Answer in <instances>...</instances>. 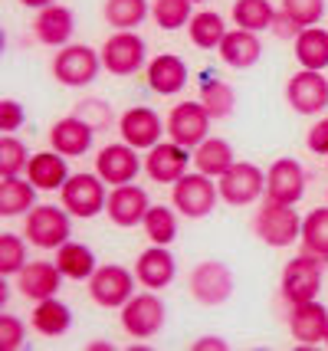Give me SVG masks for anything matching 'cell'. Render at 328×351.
I'll list each match as a JSON object with an SVG mask.
<instances>
[{"label": "cell", "mask_w": 328, "mask_h": 351, "mask_svg": "<svg viewBox=\"0 0 328 351\" xmlns=\"http://www.w3.org/2000/svg\"><path fill=\"white\" fill-rule=\"evenodd\" d=\"M328 260L315 256V253H299L296 260H289V266L282 269V299L289 306L299 302H312L315 295L322 292V273H325Z\"/></svg>", "instance_id": "1"}, {"label": "cell", "mask_w": 328, "mask_h": 351, "mask_svg": "<svg viewBox=\"0 0 328 351\" xmlns=\"http://www.w3.org/2000/svg\"><path fill=\"white\" fill-rule=\"evenodd\" d=\"M250 227L266 246H276V250L292 246L299 237H302V220H299V214L289 204H276V200H266L263 207L256 210Z\"/></svg>", "instance_id": "2"}, {"label": "cell", "mask_w": 328, "mask_h": 351, "mask_svg": "<svg viewBox=\"0 0 328 351\" xmlns=\"http://www.w3.org/2000/svg\"><path fill=\"white\" fill-rule=\"evenodd\" d=\"M102 66V53H95L92 46L86 43H73L63 46L56 56H53V79L60 86H69V89H79V86H89L95 76H99Z\"/></svg>", "instance_id": "3"}, {"label": "cell", "mask_w": 328, "mask_h": 351, "mask_svg": "<svg viewBox=\"0 0 328 351\" xmlns=\"http://www.w3.org/2000/svg\"><path fill=\"white\" fill-rule=\"evenodd\" d=\"M60 197H63V207L76 220H89L99 210H105L109 204V194H105V181L99 174H73L69 181L60 187Z\"/></svg>", "instance_id": "4"}, {"label": "cell", "mask_w": 328, "mask_h": 351, "mask_svg": "<svg viewBox=\"0 0 328 351\" xmlns=\"http://www.w3.org/2000/svg\"><path fill=\"white\" fill-rule=\"evenodd\" d=\"M69 210H60V207H33L27 214V223H23V237L27 243L40 246V250H60V246L69 240Z\"/></svg>", "instance_id": "5"}, {"label": "cell", "mask_w": 328, "mask_h": 351, "mask_svg": "<svg viewBox=\"0 0 328 351\" xmlns=\"http://www.w3.org/2000/svg\"><path fill=\"white\" fill-rule=\"evenodd\" d=\"M217 197H220V187L214 184V178H207L201 171L197 174H184L171 191V204L177 207V214L190 217V220L210 214L217 207Z\"/></svg>", "instance_id": "6"}, {"label": "cell", "mask_w": 328, "mask_h": 351, "mask_svg": "<svg viewBox=\"0 0 328 351\" xmlns=\"http://www.w3.org/2000/svg\"><path fill=\"white\" fill-rule=\"evenodd\" d=\"M220 197L230 207H250L256 197H266V171H260L250 161H234V168L223 178H217Z\"/></svg>", "instance_id": "7"}, {"label": "cell", "mask_w": 328, "mask_h": 351, "mask_svg": "<svg viewBox=\"0 0 328 351\" xmlns=\"http://www.w3.org/2000/svg\"><path fill=\"white\" fill-rule=\"evenodd\" d=\"M164 315H168V308L155 292H141L122 306V328L131 338L144 341V338H155L164 328Z\"/></svg>", "instance_id": "8"}, {"label": "cell", "mask_w": 328, "mask_h": 351, "mask_svg": "<svg viewBox=\"0 0 328 351\" xmlns=\"http://www.w3.org/2000/svg\"><path fill=\"white\" fill-rule=\"evenodd\" d=\"M135 279L138 276L128 273L125 266H99L89 276V295L102 308H122L135 295Z\"/></svg>", "instance_id": "9"}, {"label": "cell", "mask_w": 328, "mask_h": 351, "mask_svg": "<svg viewBox=\"0 0 328 351\" xmlns=\"http://www.w3.org/2000/svg\"><path fill=\"white\" fill-rule=\"evenodd\" d=\"M144 53H148V46H144L138 33L118 30L102 46V66L109 69L112 76H131V73H138L144 66Z\"/></svg>", "instance_id": "10"}, {"label": "cell", "mask_w": 328, "mask_h": 351, "mask_svg": "<svg viewBox=\"0 0 328 351\" xmlns=\"http://www.w3.org/2000/svg\"><path fill=\"white\" fill-rule=\"evenodd\" d=\"M190 295L201 306H223L234 295V273L217 260H207L194 266L190 273Z\"/></svg>", "instance_id": "11"}, {"label": "cell", "mask_w": 328, "mask_h": 351, "mask_svg": "<svg viewBox=\"0 0 328 351\" xmlns=\"http://www.w3.org/2000/svg\"><path fill=\"white\" fill-rule=\"evenodd\" d=\"M286 102L299 115H318L328 108V82L318 69H299L286 86Z\"/></svg>", "instance_id": "12"}, {"label": "cell", "mask_w": 328, "mask_h": 351, "mask_svg": "<svg viewBox=\"0 0 328 351\" xmlns=\"http://www.w3.org/2000/svg\"><path fill=\"white\" fill-rule=\"evenodd\" d=\"M190 161H194L190 148L177 145V141H157L155 148H151V154L144 158V171L157 184H177L188 174Z\"/></svg>", "instance_id": "13"}, {"label": "cell", "mask_w": 328, "mask_h": 351, "mask_svg": "<svg viewBox=\"0 0 328 351\" xmlns=\"http://www.w3.org/2000/svg\"><path fill=\"white\" fill-rule=\"evenodd\" d=\"M210 132V115L201 102H181L171 108L168 115V135L171 141L184 145V148H197Z\"/></svg>", "instance_id": "14"}, {"label": "cell", "mask_w": 328, "mask_h": 351, "mask_svg": "<svg viewBox=\"0 0 328 351\" xmlns=\"http://www.w3.org/2000/svg\"><path fill=\"white\" fill-rule=\"evenodd\" d=\"M141 171V158L138 148H131L128 141H118V145H105L99 158H95V174L105 184H131L135 174Z\"/></svg>", "instance_id": "15"}, {"label": "cell", "mask_w": 328, "mask_h": 351, "mask_svg": "<svg viewBox=\"0 0 328 351\" xmlns=\"http://www.w3.org/2000/svg\"><path fill=\"white\" fill-rule=\"evenodd\" d=\"M305 194V171L292 158H279L273 161V168L266 171V200L276 204H296Z\"/></svg>", "instance_id": "16"}, {"label": "cell", "mask_w": 328, "mask_h": 351, "mask_svg": "<svg viewBox=\"0 0 328 351\" xmlns=\"http://www.w3.org/2000/svg\"><path fill=\"white\" fill-rule=\"evenodd\" d=\"M118 132H122V141H128L131 148H138V152L148 148V152H151L168 128L161 125L155 108L138 106V108H128L125 115L118 119Z\"/></svg>", "instance_id": "17"}, {"label": "cell", "mask_w": 328, "mask_h": 351, "mask_svg": "<svg viewBox=\"0 0 328 351\" xmlns=\"http://www.w3.org/2000/svg\"><path fill=\"white\" fill-rule=\"evenodd\" d=\"M289 332L302 348H312L318 341H325L328 332V308L312 299V302H299L289 308Z\"/></svg>", "instance_id": "18"}, {"label": "cell", "mask_w": 328, "mask_h": 351, "mask_svg": "<svg viewBox=\"0 0 328 351\" xmlns=\"http://www.w3.org/2000/svg\"><path fill=\"white\" fill-rule=\"evenodd\" d=\"M92 138H95V128L86 119H79L76 112L60 119L49 128V145H53V152H60L63 158H82L92 148Z\"/></svg>", "instance_id": "19"}, {"label": "cell", "mask_w": 328, "mask_h": 351, "mask_svg": "<svg viewBox=\"0 0 328 351\" xmlns=\"http://www.w3.org/2000/svg\"><path fill=\"white\" fill-rule=\"evenodd\" d=\"M105 214L115 227H138V223H144V214H148V194L135 184H118L109 194Z\"/></svg>", "instance_id": "20"}, {"label": "cell", "mask_w": 328, "mask_h": 351, "mask_svg": "<svg viewBox=\"0 0 328 351\" xmlns=\"http://www.w3.org/2000/svg\"><path fill=\"white\" fill-rule=\"evenodd\" d=\"M73 30H76V16L63 3H49L43 10H36L33 33H36V40L43 46H66Z\"/></svg>", "instance_id": "21"}, {"label": "cell", "mask_w": 328, "mask_h": 351, "mask_svg": "<svg viewBox=\"0 0 328 351\" xmlns=\"http://www.w3.org/2000/svg\"><path fill=\"white\" fill-rule=\"evenodd\" d=\"M135 276L144 289H168L174 282V256L168 253V246H151L144 250L135 263Z\"/></svg>", "instance_id": "22"}, {"label": "cell", "mask_w": 328, "mask_h": 351, "mask_svg": "<svg viewBox=\"0 0 328 351\" xmlns=\"http://www.w3.org/2000/svg\"><path fill=\"white\" fill-rule=\"evenodd\" d=\"M60 282H63V273H60L56 263H27L20 269V295H27L33 302H43L49 295H56Z\"/></svg>", "instance_id": "23"}, {"label": "cell", "mask_w": 328, "mask_h": 351, "mask_svg": "<svg viewBox=\"0 0 328 351\" xmlns=\"http://www.w3.org/2000/svg\"><path fill=\"white\" fill-rule=\"evenodd\" d=\"M148 86L157 95H174L188 86V62L181 60L177 53H161L148 66Z\"/></svg>", "instance_id": "24"}, {"label": "cell", "mask_w": 328, "mask_h": 351, "mask_svg": "<svg viewBox=\"0 0 328 351\" xmlns=\"http://www.w3.org/2000/svg\"><path fill=\"white\" fill-rule=\"evenodd\" d=\"M27 178L36 191H60L69 181V171H66V158L60 152H40L30 158L27 165Z\"/></svg>", "instance_id": "25"}, {"label": "cell", "mask_w": 328, "mask_h": 351, "mask_svg": "<svg viewBox=\"0 0 328 351\" xmlns=\"http://www.w3.org/2000/svg\"><path fill=\"white\" fill-rule=\"evenodd\" d=\"M217 53L227 66H234V69H250V66H256L260 53H263V46H260V36H256V33L234 30V33L223 36V43H220Z\"/></svg>", "instance_id": "26"}, {"label": "cell", "mask_w": 328, "mask_h": 351, "mask_svg": "<svg viewBox=\"0 0 328 351\" xmlns=\"http://www.w3.org/2000/svg\"><path fill=\"white\" fill-rule=\"evenodd\" d=\"M194 165L207 178H223L234 168V148L223 138H203L197 145V152H194Z\"/></svg>", "instance_id": "27"}, {"label": "cell", "mask_w": 328, "mask_h": 351, "mask_svg": "<svg viewBox=\"0 0 328 351\" xmlns=\"http://www.w3.org/2000/svg\"><path fill=\"white\" fill-rule=\"evenodd\" d=\"M69 325H73V312L56 299V295H49L43 302H36L33 308V328L40 332V335L47 338H63L69 332Z\"/></svg>", "instance_id": "28"}, {"label": "cell", "mask_w": 328, "mask_h": 351, "mask_svg": "<svg viewBox=\"0 0 328 351\" xmlns=\"http://www.w3.org/2000/svg\"><path fill=\"white\" fill-rule=\"evenodd\" d=\"M201 106L207 108L210 119H230L236 106V92L217 79L214 73H203L201 76Z\"/></svg>", "instance_id": "29"}, {"label": "cell", "mask_w": 328, "mask_h": 351, "mask_svg": "<svg viewBox=\"0 0 328 351\" xmlns=\"http://www.w3.org/2000/svg\"><path fill=\"white\" fill-rule=\"evenodd\" d=\"M36 200V187L30 184V178H3L0 181V214L3 217H20L33 210Z\"/></svg>", "instance_id": "30"}, {"label": "cell", "mask_w": 328, "mask_h": 351, "mask_svg": "<svg viewBox=\"0 0 328 351\" xmlns=\"http://www.w3.org/2000/svg\"><path fill=\"white\" fill-rule=\"evenodd\" d=\"M56 266H60V273L66 279H89V276L99 269V263H95V253L89 250L86 243H69L66 240L60 250H56Z\"/></svg>", "instance_id": "31"}, {"label": "cell", "mask_w": 328, "mask_h": 351, "mask_svg": "<svg viewBox=\"0 0 328 351\" xmlns=\"http://www.w3.org/2000/svg\"><path fill=\"white\" fill-rule=\"evenodd\" d=\"M296 60L302 69H325L328 66V30L305 27L296 36Z\"/></svg>", "instance_id": "32"}, {"label": "cell", "mask_w": 328, "mask_h": 351, "mask_svg": "<svg viewBox=\"0 0 328 351\" xmlns=\"http://www.w3.org/2000/svg\"><path fill=\"white\" fill-rule=\"evenodd\" d=\"M190 43L201 46V49H220L223 36H227V27H223V16L217 10H197L188 23Z\"/></svg>", "instance_id": "33"}, {"label": "cell", "mask_w": 328, "mask_h": 351, "mask_svg": "<svg viewBox=\"0 0 328 351\" xmlns=\"http://www.w3.org/2000/svg\"><path fill=\"white\" fill-rule=\"evenodd\" d=\"M273 20H276V10L269 0H236L234 3V23L240 30H273Z\"/></svg>", "instance_id": "34"}, {"label": "cell", "mask_w": 328, "mask_h": 351, "mask_svg": "<svg viewBox=\"0 0 328 351\" xmlns=\"http://www.w3.org/2000/svg\"><path fill=\"white\" fill-rule=\"evenodd\" d=\"M302 250L328 260V207H318L302 220Z\"/></svg>", "instance_id": "35"}, {"label": "cell", "mask_w": 328, "mask_h": 351, "mask_svg": "<svg viewBox=\"0 0 328 351\" xmlns=\"http://www.w3.org/2000/svg\"><path fill=\"white\" fill-rule=\"evenodd\" d=\"M105 23L115 30H131L148 16V0H105Z\"/></svg>", "instance_id": "36"}, {"label": "cell", "mask_w": 328, "mask_h": 351, "mask_svg": "<svg viewBox=\"0 0 328 351\" xmlns=\"http://www.w3.org/2000/svg\"><path fill=\"white\" fill-rule=\"evenodd\" d=\"M144 233L157 246L174 243V237H177V217H174V210H168L164 204L148 207V214H144Z\"/></svg>", "instance_id": "37"}, {"label": "cell", "mask_w": 328, "mask_h": 351, "mask_svg": "<svg viewBox=\"0 0 328 351\" xmlns=\"http://www.w3.org/2000/svg\"><path fill=\"white\" fill-rule=\"evenodd\" d=\"M151 16L161 30H177V27H188L190 16H194V3L190 0H155L151 3Z\"/></svg>", "instance_id": "38"}, {"label": "cell", "mask_w": 328, "mask_h": 351, "mask_svg": "<svg viewBox=\"0 0 328 351\" xmlns=\"http://www.w3.org/2000/svg\"><path fill=\"white\" fill-rule=\"evenodd\" d=\"M33 154L27 152V145L14 135H3L0 141V174L3 178H16V174H27V165H30Z\"/></svg>", "instance_id": "39"}, {"label": "cell", "mask_w": 328, "mask_h": 351, "mask_svg": "<svg viewBox=\"0 0 328 351\" xmlns=\"http://www.w3.org/2000/svg\"><path fill=\"white\" fill-rule=\"evenodd\" d=\"M27 266V243L16 233H0V273L3 276H20Z\"/></svg>", "instance_id": "40"}, {"label": "cell", "mask_w": 328, "mask_h": 351, "mask_svg": "<svg viewBox=\"0 0 328 351\" xmlns=\"http://www.w3.org/2000/svg\"><path fill=\"white\" fill-rule=\"evenodd\" d=\"M282 10L292 16L299 27H315L325 14V0H282Z\"/></svg>", "instance_id": "41"}, {"label": "cell", "mask_w": 328, "mask_h": 351, "mask_svg": "<svg viewBox=\"0 0 328 351\" xmlns=\"http://www.w3.org/2000/svg\"><path fill=\"white\" fill-rule=\"evenodd\" d=\"M76 115L79 119H86L95 132H102V128H109L112 125V108H109V102H102V99H86V102H79Z\"/></svg>", "instance_id": "42"}, {"label": "cell", "mask_w": 328, "mask_h": 351, "mask_svg": "<svg viewBox=\"0 0 328 351\" xmlns=\"http://www.w3.org/2000/svg\"><path fill=\"white\" fill-rule=\"evenodd\" d=\"M27 345V325L16 319V315H3L0 319V348L3 351H16Z\"/></svg>", "instance_id": "43"}, {"label": "cell", "mask_w": 328, "mask_h": 351, "mask_svg": "<svg viewBox=\"0 0 328 351\" xmlns=\"http://www.w3.org/2000/svg\"><path fill=\"white\" fill-rule=\"evenodd\" d=\"M23 122H27V112H23V106H20L16 99H3V102H0V128H3V135L16 132Z\"/></svg>", "instance_id": "44"}, {"label": "cell", "mask_w": 328, "mask_h": 351, "mask_svg": "<svg viewBox=\"0 0 328 351\" xmlns=\"http://www.w3.org/2000/svg\"><path fill=\"white\" fill-rule=\"evenodd\" d=\"M302 30H305V27H299V23L286 14V10H279V14H276V20H273V33H276L279 40H296Z\"/></svg>", "instance_id": "45"}, {"label": "cell", "mask_w": 328, "mask_h": 351, "mask_svg": "<svg viewBox=\"0 0 328 351\" xmlns=\"http://www.w3.org/2000/svg\"><path fill=\"white\" fill-rule=\"evenodd\" d=\"M309 152L315 154H328V119H322V122H315V128L309 132Z\"/></svg>", "instance_id": "46"}, {"label": "cell", "mask_w": 328, "mask_h": 351, "mask_svg": "<svg viewBox=\"0 0 328 351\" xmlns=\"http://www.w3.org/2000/svg\"><path fill=\"white\" fill-rule=\"evenodd\" d=\"M203 348H210V351H227V345H223V338L207 335V338H197V341H194V351H203Z\"/></svg>", "instance_id": "47"}, {"label": "cell", "mask_w": 328, "mask_h": 351, "mask_svg": "<svg viewBox=\"0 0 328 351\" xmlns=\"http://www.w3.org/2000/svg\"><path fill=\"white\" fill-rule=\"evenodd\" d=\"M23 7H33V10H43V7H49L53 0H20Z\"/></svg>", "instance_id": "48"}, {"label": "cell", "mask_w": 328, "mask_h": 351, "mask_svg": "<svg viewBox=\"0 0 328 351\" xmlns=\"http://www.w3.org/2000/svg\"><path fill=\"white\" fill-rule=\"evenodd\" d=\"M7 299H10V286H7V282H3V286H0V302H3V306H7Z\"/></svg>", "instance_id": "49"}, {"label": "cell", "mask_w": 328, "mask_h": 351, "mask_svg": "<svg viewBox=\"0 0 328 351\" xmlns=\"http://www.w3.org/2000/svg\"><path fill=\"white\" fill-rule=\"evenodd\" d=\"M190 3H203V0H190Z\"/></svg>", "instance_id": "50"}, {"label": "cell", "mask_w": 328, "mask_h": 351, "mask_svg": "<svg viewBox=\"0 0 328 351\" xmlns=\"http://www.w3.org/2000/svg\"><path fill=\"white\" fill-rule=\"evenodd\" d=\"M325 345H328V332H325Z\"/></svg>", "instance_id": "51"}]
</instances>
